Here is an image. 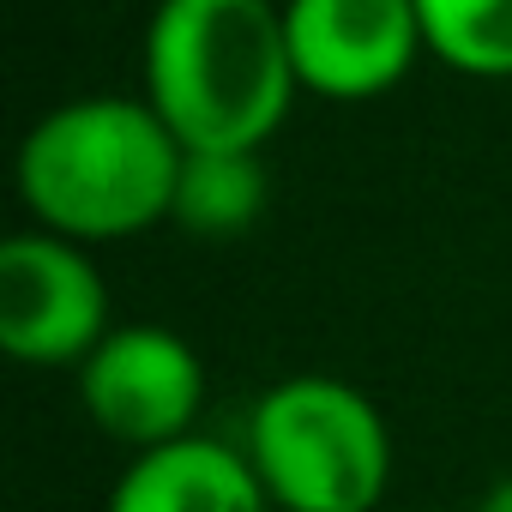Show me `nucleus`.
Listing matches in <instances>:
<instances>
[{"label":"nucleus","mask_w":512,"mask_h":512,"mask_svg":"<svg viewBox=\"0 0 512 512\" xmlns=\"http://www.w3.org/2000/svg\"><path fill=\"white\" fill-rule=\"evenodd\" d=\"M296 85L326 103H374L428 55L416 0H284Z\"/></svg>","instance_id":"nucleus-6"},{"label":"nucleus","mask_w":512,"mask_h":512,"mask_svg":"<svg viewBox=\"0 0 512 512\" xmlns=\"http://www.w3.org/2000/svg\"><path fill=\"white\" fill-rule=\"evenodd\" d=\"M476 512H512V476H500V482L476 500Z\"/></svg>","instance_id":"nucleus-10"},{"label":"nucleus","mask_w":512,"mask_h":512,"mask_svg":"<svg viewBox=\"0 0 512 512\" xmlns=\"http://www.w3.org/2000/svg\"><path fill=\"white\" fill-rule=\"evenodd\" d=\"M109 332V284L91 247L49 229H19L0 241V350L13 362L79 368Z\"/></svg>","instance_id":"nucleus-4"},{"label":"nucleus","mask_w":512,"mask_h":512,"mask_svg":"<svg viewBox=\"0 0 512 512\" xmlns=\"http://www.w3.org/2000/svg\"><path fill=\"white\" fill-rule=\"evenodd\" d=\"M272 512H374L392 488V428L338 374H290L247 410L241 440Z\"/></svg>","instance_id":"nucleus-3"},{"label":"nucleus","mask_w":512,"mask_h":512,"mask_svg":"<svg viewBox=\"0 0 512 512\" xmlns=\"http://www.w3.org/2000/svg\"><path fill=\"white\" fill-rule=\"evenodd\" d=\"M187 151L145 97H79L19 145V199L37 229L103 247L175 217Z\"/></svg>","instance_id":"nucleus-2"},{"label":"nucleus","mask_w":512,"mask_h":512,"mask_svg":"<svg viewBox=\"0 0 512 512\" xmlns=\"http://www.w3.org/2000/svg\"><path fill=\"white\" fill-rule=\"evenodd\" d=\"M103 512H272L247 452L187 434L157 452H133Z\"/></svg>","instance_id":"nucleus-7"},{"label":"nucleus","mask_w":512,"mask_h":512,"mask_svg":"<svg viewBox=\"0 0 512 512\" xmlns=\"http://www.w3.org/2000/svg\"><path fill=\"white\" fill-rule=\"evenodd\" d=\"M260 211H266V169L253 151H187L169 223L205 241H229L260 223Z\"/></svg>","instance_id":"nucleus-8"},{"label":"nucleus","mask_w":512,"mask_h":512,"mask_svg":"<svg viewBox=\"0 0 512 512\" xmlns=\"http://www.w3.org/2000/svg\"><path fill=\"white\" fill-rule=\"evenodd\" d=\"M434 61L470 79H512V0H416Z\"/></svg>","instance_id":"nucleus-9"},{"label":"nucleus","mask_w":512,"mask_h":512,"mask_svg":"<svg viewBox=\"0 0 512 512\" xmlns=\"http://www.w3.org/2000/svg\"><path fill=\"white\" fill-rule=\"evenodd\" d=\"M73 374L85 416L127 452L187 440L205 410V362L169 326H115Z\"/></svg>","instance_id":"nucleus-5"},{"label":"nucleus","mask_w":512,"mask_h":512,"mask_svg":"<svg viewBox=\"0 0 512 512\" xmlns=\"http://www.w3.org/2000/svg\"><path fill=\"white\" fill-rule=\"evenodd\" d=\"M284 7L272 0H157L145 25V103L181 151H253L296 103Z\"/></svg>","instance_id":"nucleus-1"}]
</instances>
